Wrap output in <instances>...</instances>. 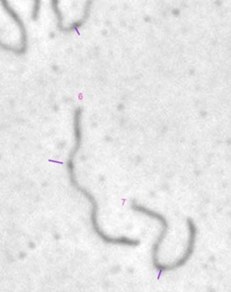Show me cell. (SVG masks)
Listing matches in <instances>:
<instances>
[{
  "label": "cell",
  "mask_w": 231,
  "mask_h": 292,
  "mask_svg": "<svg viewBox=\"0 0 231 292\" xmlns=\"http://www.w3.org/2000/svg\"><path fill=\"white\" fill-rule=\"evenodd\" d=\"M0 4L4 10L6 12L7 15L12 19L16 26L18 28L19 33H20V45L17 48V55H24L27 51L28 46V36L27 30H26V25L21 18L16 10L11 6L9 0H0Z\"/></svg>",
  "instance_id": "7a4b0ae2"
},
{
  "label": "cell",
  "mask_w": 231,
  "mask_h": 292,
  "mask_svg": "<svg viewBox=\"0 0 231 292\" xmlns=\"http://www.w3.org/2000/svg\"><path fill=\"white\" fill-rule=\"evenodd\" d=\"M82 109L78 108L74 110V116H73V132H74V145L69 153L68 158L67 161V170L68 174L69 181L71 185L79 191L80 194L83 195L84 198L89 202L91 204V220L92 225H93L95 231L104 239H109V241L115 240L117 242L120 241H127L125 237H118L114 238L111 237H108L102 232L98 223V210L99 206L96 197L89 190L85 187L82 186L79 183L76 176V168H75V159H76L78 152L79 151L83 142V126H82Z\"/></svg>",
  "instance_id": "6da1fadb"
},
{
  "label": "cell",
  "mask_w": 231,
  "mask_h": 292,
  "mask_svg": "<svg viewBox=\"0 0 231 292\" xmlns=\"http://www.w3.org/2000/svg\"><path fill=\"white\" fill-rule=\"evenodd\" d=\"M41 10V0H33V9H32L31 17L33 21H37L39 17Z\"/></svg>",
  "instance_id": "277c9868"
},
{
  "label": "cell",
  "mask_w": 231,
  "mask_h": 292,
  "mask_svg": "<svg viewBox=\"0 0 231 292\" xmlns=\"http://www.w3.org/2000/svg\"><path fill=\"white\" fill-rule=\"evenodd\" d=\"M0 49L4 50V51L11 52V53H13V54L17 55V48L7 45L6 43H4V41H2L1 39H0Z\"/></svg>",
  "instance_id": "5b68a950"
},
{
  "label": "cell",
  "mask_w": 231,
  "mask_h": 292,
  "mask_svg": "<svg viewBox=\"0 0 231 292\" xmlns=\"http://www.w3.org/2000/svg\"><path fill=\"white\" fill-rule=\"evenodd\" d=\"M95 0H85V3H84V9H83V15H82L81 18L79 20H78L75 22L72 23L71 25L68 26H64L63 24L62 26H56L58 30L60 32H64V33H69V32H74V31H77L78 29L80 28L81 26H83V25L86 22L87 20L90 17V12H91V6L93 4Z\"/></svg>",
  "instance_id": "3957f363"
}]
</instances>
